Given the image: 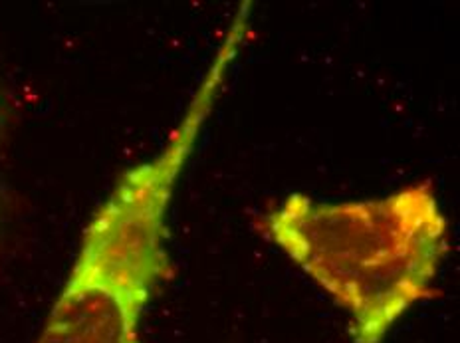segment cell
I'll return each instance as SVG.
<instances>
[{
	"label": "cell",
	"mask_w": 460,
	"mask_h": 343,
	"mask_svg": "<svg viewBox=\"0 0 460 343\" xmlns=\"http://www.w3.org/2000/svg\"><path fill=\"white\" fill-rule=\"evenodd\" d=\"M251 24L252 3H243L177 126L155 154L123 171L95 208L36 343H141L146 312L175 274L169 216L179 180L248 42Z\"/></svg>",
	"instance_id": "6da1fadb"
},
{
	"label": "cell",
	"mask_w": 460,
	"mask_h": 343,
	"mask_svg": "<svg viewBox=\"0 0 460 343\" xmlns=\"http://www.w3.org/2000/svg\"><path fill=\"white\" fill-rule=\"evenodd\" d=\"M258 231L348 316L351 343H385L435 296L450 252L430 179L356 201L290 193L258 216Z\"/></svg>",
	"instance_id": "7a4b0ae2"
}]
</instances>
